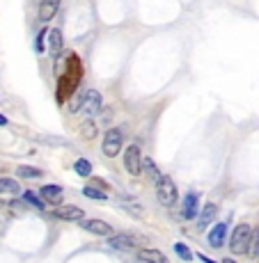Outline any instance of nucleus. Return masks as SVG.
Returning a JSON list of instances; mask_svg holds the SVG:
<instances>
[{"instance_id": "nucleus-15", "label": "nucleus", "mask_w": 259, "mask_h": 263, "mask_svg": "<svg viewBox=\"0 0 259 263\" xmlns=\"http://www.w3.org/2000/svg\"><path fill=\"white\" fill-rule=\"evenodd\" d=\"M138 258H140V261H151V263H168L165 254L159 252V249H140Z\"/></svg>"}, {"instance_id": "nucleus-24", "label": "nucleus", "mask_w": 259, "mask_h": 263, "mask_svg": "<svg viewBox=\"0 0 259 263\" xmlns=\"http://www.w3.org/2000/svg\"><path fill=\"white\" fill-rule=\"evenodd\" d=\"M252 256H257L259 258V229L252 233V240H250V249H248Z\"/></svg>"}, {"instance_id": "nucleus-16", "label": "nucleus", "mask_w": 259, "mask_h": 263, "mask_svg": "<svg viewBox=\"0 0 259 263\" xmlns=\"http://www.w3.org/2000/svg\"><path fill=\"white\" fill-rule=\"evenodd\" d=\"M21 185L14 179H0V194H19Z\"/></svg>"}, {"instance_id": "nucleus-10", "label": "nucleus", "mask_w": 259, "mask_h": 263, "mask_svg": "<svg viewBox=\"0 0 259 263\" xmlns=\"http://www.w3.org/2000/svg\"><path fill=\"white\" fill-rule=\"evenodd\" d=\"M216 213H218V206H216L214 202L204 204V206H202V211H199V215H197V227L199 229H206L211 222H214Z\"/></svg>"}, {"instance_id": "nucleus-14", "label": "nucleus", "mask_w": 259, "mask_h": 263, "mask_svg": "<svg viewBox=\"0 0 259 263\" xmlns=\"http://www.w3.org/2000/svg\"><path fill=\"white\" fill-rule=\"evenodd\" d=\"M108 245L115 249H131L135 247V240L131 236H108Z\"/></svg>"}, {"instance_id": "nucleus-12", "label": "nucleus", "mask_w": 259, "mask_h": 263, "mask_svg": "<svg viewBox=\"0 0 259 263\" xmlns=\"http://www.w3.org/2000/svg\"><path fill=\"white\" fill-rule=\"evenodd\" d=\"M39 192H41V197H44L48 204H53V206H60L62 194H65L62 192V185H44Z\"/></svg>"}, {"instance_id": "nucleus-18", "label": "nucleus", "mask_w": 259, "mask_h": 263, "mask_svg": "<svg viewBox=\"0 0 259 263\" xmlns=\"http://www.w3.org/2000/svg\"><path fill=\"white\" fill-rule=\"evenodd\" d=\"M142 169H145V172L149 174V176H151L154 181H159L161 176H163V174H161V169L156 167V163H154L151 158H142Z\"/></svg>"}, {"instance_id": "nucleus-11", "label": "nucleus", "mask_w": 259, "mask_h": 263, "mask_svg": "<svg viewBox=\"0 0 259 263\" xmlns=\"http://www.w3.org/2000/svg\"><path fill=\"white\" fill-rule=\"evenodd\" d=\"M225 238H227V224H225V222L216 224V227L209 231V245H211V247H223Z\"/></svg>"}, {"instance_id": "nucleus-19", "label": "nucleus", "mask_w": 259, "mask_h": 263, "mask_svg": "<svg viewBox=\"0 0 259 263\" xmlns=\"http://www.w3.org/2000/svg\"><path fill=\"white\" fill-rule=\"evenodd\" d=\"M16 172H19V176L21 179H39L41 174V169H37V167H28V165H21L19 169H16Z\"/></svg>"}, {"instance_id": "nucleus-2", "label": "nucleus", "mask_w": 259, "mask_h": 263, "mask_svg": "<svg viewBox=\"0 0 259 263\" xmlns=\"http://www.w3.org/2000/svg\"><path fill=\"white\" fill-rule=\"evenodd\" d=\"M177 197H179L177 185L172 183L170 176H165V174H163V176L156 181V199H159V204H161V206H175Z\"/></svg>"}, {"instance_id": "nucleus-8", "label": "nucleus", "mask_w": 259, "mask_h": 263, "mask_svg": "<svg viewBox=\"0 0 259 263\" xmlns=\"http://www.w3.org/2000/svg\"><path fill=\"white\" fill-rule=\"evenodd\" d=\"M62 0H41L39 3V10H37V14H39V21H50L55 14H58V10H60Z\"/></svg>"}, {"instance_id": "nucleus-25", "label": "nucleus", "mask_w": 259, "mask_h": 263, "mask_svg": "<svg viewBox=\"0 0 259 263\" xmlns=\"http://www.w3.org/2000/svg\"><path fill=\"white\" fill-rule=\"evenodd\" d=\"M124 211L135 215V218H142V206H140V204H124Z\"/></svg>"}, {"instance_id": "nucleus-3", "label": "nucleus", "mask_w": 259, "mask_h": 263, "mask_svg": "<svg viewBox=\"0 0 259 263\" xmlns=\"http://www.w3.org/2000/svg\"><path fill=\"white\" fill-rule=\"evenodd\" d=\"M122 142H124V135H122L120 128H108L103 135V154L108 156V158H115V156H120L122 151Z\"/></svg>"}, {"instance_id": "nucleus-21", "label": "nucleus", "mask_w": 259, "mask_h": 263, "mask_svg": "<svg viewBox=\"0 0 259 263\" xmlns=\"http://www.w3.org/2000/svg\"><path fill=\"white\" fill-rule=\"evenodd\" d=\"M23 197H25V202H30L35 209H41V211L46 209V199H44V197H37L35 192H25Z\"/></svg>"}, {"instance_id": "nucleus-28", "label": "nucleus", "mask_w": 259, "mask_h": 263, "mask_svg": "<svg viewBox=\"0 0 259 263\" xmlns=\"http://www.w3.org/2000/svg\"><path fill=\"white\" fill-rule=\"evenodd\" d=\"M10 209H14L16 213H23V211H25V202H19V199H14V202L10 204Z\"/></svg>"}, {"instance_id": "nucleus-23", "label": "nucleus", "mask_w": 259, "mask_h": 263, "mask_svg": "<svg viewBox=\"0 0 259 263\" xmlns=\"http://www.w3.org/2000/svg\"><path fill=\"white\" fill-rule=\"evenodd\" d=\"M175 252H177V254H179V256H181V258H184V261H193V256H195V254H193V252H190V249H188V247H186V245H184V243H177V245H175Z\"/></svg>"}, {"instance_id": "nucleus-6", "label": "nucleus", "mask_w": 259, "mask_h": 263, "mask_svg": "<svg viewBox=\"0 0 259 263\" xmlns=\"http://www.w3.org/2000/svg\"><path fill=\"white\" fill-rule=\"evenodd\" d=\"M55 218L65 220V222H80V220L85 218V211L80 209V206L69 204V206H60V209H55Z\"/></svg>"}, {"instance_id": "nucleus-9", "label": "nucleus", "mask_w": 259, "mask_h": 263, "mask_svg": "<svg viewBox=\"0 0 259 263\" xmlns=\"http://www.w3.org/2000/svg\"><path fill=\"white\" fill-rule=\"evenodd\" d=\"M199 211V199H197V192H188L184 197V211H181V218L184 220H193Z\"/></svg>"}, {"instance_id": "nucleus-22", "label": "nucleus", "mask_w": 259, "mask_h": 263, "mask_svg": "<svg viewBox=\"0 0 259 263\" xmlns=\"http://www.w3.org/2000/svg\"><path fill=\"white\" fill-rule=\"evenodd\" d=\"M80 133H83L85 140H94L96 138V126L92 124V121H85V124L80 126Z\"/></svg>"}, {"instance_id": "nucleus-20", "label": "nucleus", "mask_w": 259, "mask_h": 263, "mask_svg": "<svg viewBox=\"0 0 259 263\" xmlns=\"http://www.w3.org/2000/svg\"><path fill=\"white\" fill-rule=\"evenodd\" d=\"M83 194L87 199H99V202H103L108 194L106 192H101V190H96V185H87V188H83Z\"/></svg>"}, {"instance_id": "nucleus-5", "label": "nucleus", "mask_w": 259, "mask_h": 263, "mask_svg": "<svg viewBox=\"0 0 259 263\" xmlns=\"http://www.w3.org/2000/svg\"><path fill=\"white\" fill-rule=\"evenodd\" d=\"M101 103H103V99H101V94L96 90H87V92H85L83 110H85L87 117H96V114L101 112Z\"/></svg>"}, {"instance_id": "nucleus-29", "label": "nucleus", "mask_w": 259, "mask_h": 263, "mask_svg": "<svg viewBox=\"0 0 259 263\" xmlns=\"http://www.w3.org/2000/svg\"><path fill=\"white\" fill-rule=\"evenodd\" d=\"M92 185H96V188H101V190H108L106 181H101V179H92Z\"/></svg>"}, {"instance_id": "nucleus-27", "label": "nucleus", "mask_w": 259, "mask_h": 263, "mask_svg": "<svg viewBox=\"0 0 259 263\" xmlns=\"http://www.w3.org/2000/svg\"><path fill=\"white\" fill-rule=\"evenodd\" d=\"M83 101H85V94L74 96V101H71V103H69V110H71V112H76V110H80V108H83Z\"/></svg>"}, {"instance_id": "nucleus-32", "label": "nucleus", "mask_w": 259, "mask_h": 263, "mask_svg": "<svg viewBox=\"0 0 259 263\" xmlns=\"http://www.w3.org/2000/svg\"><path fill=\"white\" fill-rule=\"evenodd\" d=\"M0 209H5V202H0Z\"/></svg>"}, {"instance_id": "nucleus-30", "label": "nucleus", "mask_w": 259, "mask_h": 263, "mask_svg": "<svg viewBox=\"0 0 259 263\" xmlns=\"http://www.w3.org/2000/svg\"><path fill=\"white\" fill-rule=\"evenodd\" d=\"M197 258H199V261H204V263H211V258H209V256H206V254H202V252H199V254H197Z\"/></svg>"}, {"instance_id": "nucleus-17", "label": "nucleus", "mask_w": 259, "mask_h": 263, "mask_svg": "<svg viewBox=\"0 0 259 263\" xmlns=\"http://www.w3.org/2000/svg\"><path fill=\"white\" fill-rule=\"evenodd\" d=\"M74 172L78 174V176H90L92 174V163L90 160H85V158H78L74 163Z\"/></svg>"}, {"instance_id": "nucleus-7", "label": "nucleus", "mask_w": 259, "mask_h": 263, "mask_svg": "<svg viewBox=\"0 0 259 263\" xmlns=\"http://www.w3.org/2000/svg\"><path fill=\"white\" fill-rule=\"evenodd\" d=\"M80 224H83V229L96 233V236H113V227L103 220H80Z\"/></svg>"}, {"instance_id": "nucleus-26", "label": "nucleus", "mask_w": 259, "mask_h": 263, "mask_svg": "<svg viewBox=\"0 0 259 263\" xmlns=\"http://www.w3.org/2000/svg\"><path fill=\"white\" fill-rule=\"evenodd\" d=\"M46 35H48V32L41 30L39 37H37V41H35V50H37V53H44V48H46Z\"/></svg>"}, {"instance_id": "nucleus-31", "label": "nucleus", "mask_w": 259, "mask_h": 263, "mask_svg": "<svg viewBox=\"0 0 259 263\" xmlns=\"http://www.w3.org/2000/svg\"><path fill=\"white\" fill-rule=\"evenodd\" d=\"M7 124V117H5V114H0V126H5Z\"/></svg>"}, {"instance_id": "nucleus-13", "label": "nucleus", "mask_w": 259, "mask_h": 263, "mask_svg": "<svg viewBox=\"0 0 259 263\" xmlns=\"http://www.w3.org/2000/svg\"><path fill=\"white\" fill-rule=\"evenodd\" d=\"M48 50L50 55H60L62 50V30H58V28L48 30Z\"/></svg>"}, {"instance_id": "nucleus-1", "label": "nucleus", "mask_w": 259, "mask_h": 263, "mask_svg": "<svg viewBox=\"0 0 259 263\" xmlns=\"http://www.w3.org/2000/svg\"><path fill=\"white\" fill-rule=\"evenodd\" d=\"M250 240H252V227L250 224H239L232 231V240H229L232 254H245L250 249Z\"/></svg>"}, {"instance_id": "nucleus-4", "label": "nucleus", "mask_w": 259, "mask_h": 263, "mask_svg": "<svg viewBox=\"0 0 259 263\" xmlns=\"http://www.w3.org/2000/svg\"><path fill=\"white\" fill-rule=\"evenodd\" d=\"M124 167L131 176H140L142 174V156H140V147L131 144L124 154Z\"/></svg>"}]
</instances>
